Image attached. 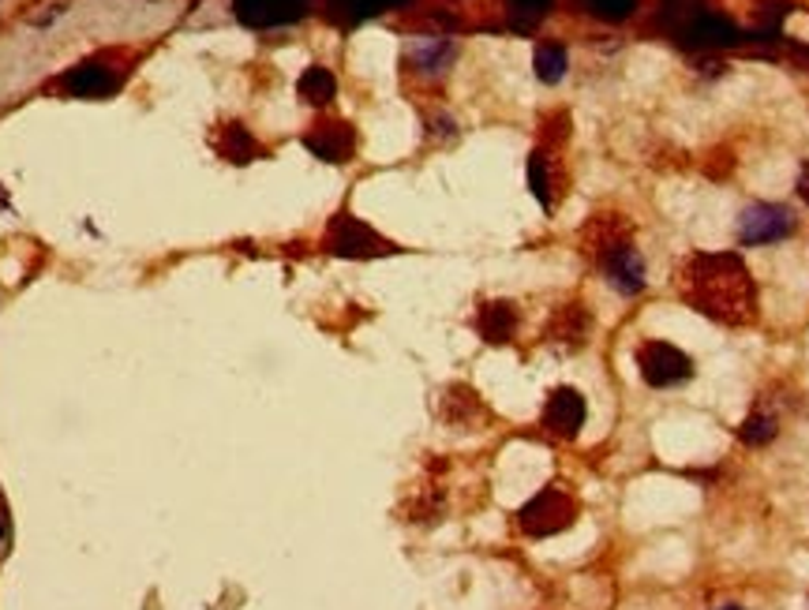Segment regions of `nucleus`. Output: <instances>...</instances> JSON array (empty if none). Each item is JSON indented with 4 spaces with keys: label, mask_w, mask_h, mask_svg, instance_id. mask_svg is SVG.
Returning <instances> with one entry per match:
<instances>
[{
    "label": "nucleus",
    "mask_w": 809,
    "mask_h": 610,
    "mask_svg": "<svg viewBox=\"0 0 809 610\" xmlns=\"http://www.w3.org/2000/svg\"><path fill=\"white\" fill-rule=\"evenodd\" d=\"M679 296L723 326H749L757 319V285L746 262L731 251H697L679 266Z\"/></svg>",
    "instance_id": "nucleus-1"
},
{
    "label": "nucleus",
    "mask_w": 809,
    "mask_h": 610,
    "mask_svg": "<svg viewBox=\"0 0 809 610\" xmlns=\"http://www.w3.org/2000/svg\"><path fill=\"white\" fill-rule=\"evenodd\" d=\"M593 256H596V262H600L603 277L622 296L645 292V259H640V251L634 244V233H630L626 222H619L614 214L600 217V222H596Z\"/></svg>",
    "instance_id": "nucleus-2"
},
{
    "label": "nucleus",
    "mask_w": 809,
    "mask_h": 610,
    "mask_svg": "<svg viewBox=\"0 0 809 610\" xmlns=\"http://www.w3.org/2000/svg\"><path fill=\"white\" fill-rule=\"evenodd\" d=\"M573 521H577V502H573V495H567L562 487H544L533 502H525L518 513L521 532L536 539L570 528Z\"/></svg>",
    "instance_id": "nucleus-3"
},
{
    "label": "nucleus",
    "mask_w": 809,
    "mask_h": 610,
    "mask_svg": "<svg viewBox=\"0 0 809 610\" xmlns=\"http://www.w3.org/2000/svg\"><path fill=\"white\" fill-rule=\"evenodd\" d=\"M326 251L337 259H378V256H394V244L386 236H378L375 228L364 225L352 214H337L331 228H326Z\"/></svg>",
    "instance_id": "nucleus-4"
},
{
    "label": "nucleus",
    "mask_w": 809,
    "mask_h": 610,
    "mask_svg": "<svg viewBox=\"0 0 809 610\" xmlns=\"http://www.w3.org/2000/svg\"><path fill=\"white\" fill-rule=\"evenodd\" d=\"M637 371L648 386L668 389L694 378V360L671 341H645L637 349Z\"/></svg>",
    "instance_id": "nucleus-5"
},
{
    "label": "nucleus",
    "mask_w": 809,
    "mask_h": 610,
    "mask_svg": "<svg viewBox=\"0 0 809 610\" xmlns=\"http://www.w3.org/2000/svg\"><path fill=\"white\" fill-rule=\"evenodd\" d=\"M795 214L780 202H754V207L742 210L738 217V240L742 244H775L787 240L795 233Z\"/></svg>",
    "instance_id": "nucleus-6"
},
{
    "label": "nucleus",
    "mask_w": 809,
    "mask_h": 610,
    "mask_svg": "<svg viewBox=\"0 0 809 610\" xmlns=\"http://www.w3.org/2000/svg\"><path fill=\"white\" fill-rule=\"evenodd\" d=\"M585 416H588V404L573 386H559L544 404V427L551 431L555 438H577L581 427H585Z\"/></svg>",
    "instance_id": "nucleus-7"
},
{
    "label": "nucleus",
    "mask_w": 809,
    "mask_h": 610,
    "mask_svg": "<svg viewBox=\"0 0 809 610\" xmlns=\"http://www.w3.org/2000/svg\"><path fill=\"white\" fill-rule=\"evenodd\" d=\"M61 87L72 98H105V95H113V90L121 87V75H116L109 64H101V61H83V64L67 67Z\"/></svg>",
    "instance_id": "nucleus-8"
},
{
    "label": "nucleus",
    "mask_w": 809,
    "mask_h": 610,
    "mask_svg": "<svg viewBox=\"0 0 809 610\" xmlns=\"http://www.w3.org/2000/svg\"><path fill=\"white\" fill-rule=\"evenodd\" d=\"M303 147L323 161H349L352 150H357V135L345 121H323L303 135Z\"/></svg>",
    "instance_id": "nucleus-9"
},
{
    "label": "nucleus",
    "mask_w": 809,
    "mask_h": 610,
    "mask_svg": "<svg viewBox=\"0 0 809 610\" xmlns=\"http://www.w3.org/2000/svg\"><path fill=\"white\" fill-rule=\"evenodd\" d=\"M233 8L248 27H282L300 20L308 0H233Z\"/></svg>",
    "instance_id": "nucleus-10"
},
{
    "label": "nucleus",
    "mask_w": 809,
    "mask_h": 610,
    "mask_svg": "<svg viewBox=\"0 0 809 610\" xmlns=\"http://www.w3.org/2000/svg\"><path fill=\"white\" fill-rule=\"evenodd\" d=\"M588 334H593V315L581 303H567L547 322V337L555 345H567V349H581L588 341Z\"/></svg>",
    "instance_id": "nucleus-11"
},
{
    "label": "nucleus",
    "mask_w": 809,
    "mask_h": 610,
    "mask_svg": "<svg viewBox=\"0 0 809 610\" xmlns=\"http://www.w3.org/2000/svg\"><path fill=\"white\" fill-rule=\"evenodd\" d=\"M476 329L484 341L491 345H506L513 337V329H518V308L506 300H495V303H484V308L476 311Z\"/></svg>",
    "instance_id": "nucleus-12"
},
{
    "label": "nucleus",
    "mask_w": 809,
    "mask_h": 610,
    "mask_svg": "<svg viewBox=\"0 0 809 610\" xmlns=\"http://www.w3.org/2000/svg\"><path fill=\"white\" fill-rule=\"evenodd\" d=\"M297 90H300L303 101H311V105H326V101H334V95H337V79H334L331 67L311 64L308 72L300 75Z\"/></svg>",
    "instance_id": "nucleus-13"
},
{
    "label": "nucleus",
    "mask_w": 809,
    "mask_h": 610,
    "mask_svg": "<svg viewBox=\"0 0 809 610\" xmlns=\"http://www.w3.org/2000/svg\"><path fill=\"white\" fill-rule=\"evenodd\" d=\"M453 53H458V46H453L450 38H427L412 49V64L427 75H438V72H446V64L453 61Z\"/></svg>",
    "instance_id": "nucleus-14"
},
{
    "label": "nucleus",
    "mask_w": 809,
    "mask_h": 610,
    "mask_svg": "<svg viewBox=\"0 0 809 610\" xmlns=\"http://www.w3.org/2000/svg\"><path fill=\"white\" fill-rule=\"evenodd\" d=\"M528 188L544 207H555V158L547 150H533L528 158Z\"/></svg>",
    "instance_id": "nucleus-15"
},
{
    "label": "nucleus",
    "mask_w": 809,
    "mask_h": 610,
    "mask_svg": "<svg viewBox=\"0 0 809 610\" xmlns=\"http://www.w3.org/2000/svg\"><path fill=\"white\" fill-rule=\"evenodd\" d=\"M217 150H222V158H229V161H256L259 158V142L251 139V132L248 128H240V124H229L225 128V135H222V142H217Z\"/></svg>",
    "instance_id": "nucleus-16"
},
{
    "label": "nucleus",
    "mask_w": 809,
    "mask_h": 610,
    "mask_svg": "<svg viewBox=\"0 0 809 610\" xmlns=\"http://www.w3.org/2000/svg\"><path fill=\"white\" fill-rule=\"evenodd\" d=\"M536 75L544 83H559L562 75H567V49L559 46V41H539L536 46Z\"/></svg>",
    "instance_id": "nucleus-17"
},
{
    "label": "nucleus",
    "mask_w": 809,
    "mask_h": 610,
    "mask_svg": "<svg viewBox=\"0 0 809 610\" xmlns=\"http://www.w3.org/2000/svg\"><path fill=\"white\" fill-rule=\"evenodd\" d=\"M775 435H780V420L772 412H749L746 423L738 427V438L746 446H769Z\"/></svg>",
    "instance_id": "nucleus-18"
},
{
    "label": "nucleus",
    "mask_w": 809,
    "mask_h": 610,
    "mask_svg": "<svg viewBox=\"0 0 809 610\" xmlns=\"http://www.w3.org/2000/svg\"><path fill=\"white\" fill-rule=\"evenodd\" d=\"M401 4V0H331V15L341 23H360L368 20V15L383 12V8H394Z\"/></svg>",
    "instance_id": "nucleus-19"
},
{
    "label": "nucleus",
    "mask_w": 809,
    "mask_h": 610,
    "mask_svg": "<svg viewBox=\"0 0 809 610\" xmlns=\"http://www.w3.org/2000/svg\"><path fill=\"white\" fill-rule=\"evenodd\" d=\"M555 8V0H506V12L518 30H533L539 20Z\"/></svg>",
    "instance_id": "nucleus-20"
},
{
    "label": "nucleus",
    "mask_w": 809,
    "mask_h": 610,
    "mask_svg": "<svg viewBox=\"0 0 809 610\" xmlns=\"http://www.w3.org/2000/svg\"><path fill=\"white\" fill-rule=\"evenodd\" d=\"M480 401H476V394L472 389H465V386H453L450 389V397H446V420L450 423H458V427H469L472 423V416H480Z\"/></svg>",
    "instance_id": "nucleus-21"
},
{
    "label": "nucleus",
    "mask_w": 809,
    "mask_h": 610,
    "mask_svg": "<svg viewBox=\"0 0 809 610\" xmlns=\"http://www.w3.org/2000/svg\"><path fill=\"white\" fill-rule=\"evenodd\" d=\"M593 15H600L607 23H622L637 8V0H581Z\"/></svg>",
    "instance_id": "nucleus-22"
},
{
    "label": "nucleus",
    "mask_w": 809,
    "mask_h": 610,
    "mask_svg": "<svg viewBox=\"0 0 809 610\" xmlns=\"http://www.w3.org/2000/svg\"><path fill=\"white\" fill-rule=\"evenodd\" d=\"M798 199L809 207V161H802V169H798Z\"/></svg>",
    "instance_id": "nucleus-23"
},
{
    "label": "nucleus",
    "mask_w": 809,
    "mask_h": 610,
    "mask_svg": "<svg viewBox=\"0 0 809 610\" xmlns=\"http://www.w3.org/2000/svg\"><path fill=\"white\" fill-rule=\"evenodd\" d=\"M0 539H8V516H4V510H0Z\"/></svg>",
    "instance_id": "nucleus-24"
},
{
    "label": "nucleus",
    "mask_w": 809,
    "mask_h": 610,
    "mask_svg": "<svg viewBox=\"0 0 809 610\" xmlns=\"http://www.w3.org/2000/svg\"><path fill=\"white\" fill-rule=\"evenodd\" d=\"M720 610H742V607H720Z\"/></svg>",
    "instance_id": "nucleus-25"
}]
</instances>
